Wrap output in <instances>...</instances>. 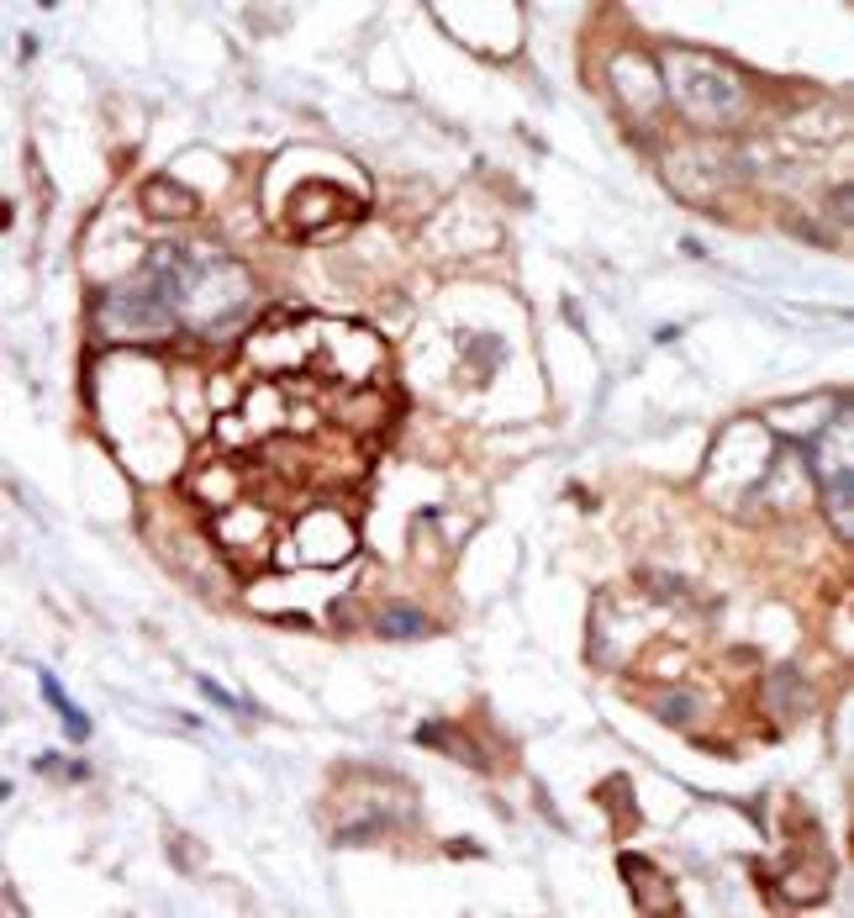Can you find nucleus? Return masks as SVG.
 I'll use <instances>...</instances> for the list:
<instances>
[{
  "label": "nucleus",
  "mask_w": 854,
  "mask_h": 918,
  "mask_svg": "<svg viewBox=\"0 0 854 918\" xmlns=\"http://www.w3.org/2000/svg\"><path fill=\"white\" fill-rule=\"evenodd\" d=\"M142 206H148V217H195V195L190 191H169V180H148L142 185Z\"/></svg>",
  "instance_id": "f257e3e1"
},
{
  "label": "nucleus",
  "mask_w": 854,
  "mask_h": 918,
  "mask_svg": "<svg viewBox=\"0 0 854 918\" xmlns=\"http://www.w3.org/2000/svg\"><path fill=\"white\" fill-rule=\"evenodd\" d=\"M375 633L380 639H423V633H433V623L417 607H385L375 618Z\"/></svg>",
  "instance_id": "f03ea898"
},
{
  "label": "nucleus",
  "mask_w": 854,
  "mask_h": 918,
  "mask_svg": "<svg viewBox=\"0 0 854 918\" xmlns=\"http://www.w3.org/2000/svg\"><path fill=\"white\" fill-rule=\"evenodd\" d=\"M654 713H660L664 724H686V718H691V697H686V692H681V697H660V702H654Z\"/></svg>",
  "instance_id": "39448f33"
},
{
  "label": "nucleus",
  "mask_w": 854,
  "mask_h": 918,
  "mask_svg": "<svg viewBox=\"0 0 854 918\" xmlns=\"http://www.w3.org/2000/svg\"><path fill=\"white\" fill-rule=\"evenodd\" d=\"M43 697L53 702V713L64 718V728H70V739H90V724L79 718V707H74V702L64 697V686H58L53 676H47V671H43Z\"/></svg>",
  "instance_id": "20e7f679"
},
{
  "label": "nucleus",
  "mask_w": 854,
  "mask_h": 918,
  "mask_svg": "<svg viewBox=\"0 0 854 918\" xmlns=\"http://www.w3.org/2000/svg\"><path fill=\"white\" fill-rule=\"evenodd\" d=\"M417 739L433 749H449V760H470V766H485V755L474 749V739H459L453 724H423L417 728Z\"/></svg>",
  "instance_id": "7ed1b4c3"
}]
</instances>
